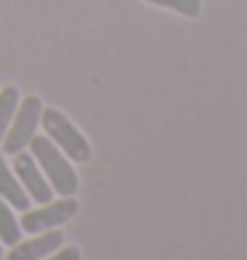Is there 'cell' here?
<instances>
[{
    "instance_id": "cell-3",
    "label": "cell",
    "mask_w": 247,
    "mask_h": 260,
    "mask_svg": "<svg viewBox=\"0 0 247 260\" xmlns=\"http://www.w3.org/2000/svg\"><path fill=\"white\" fill-rule=\"evenodd\" d=\"M40 112H43V101L38 96H27L24 101H19L14 120H11L3 141H0L6 154H19V151L29 146L35 130L40 125Z\"/></svg>"
},
{
    "instance_id": "cell-4",
    "label": "cell",
    "mask_w": 247,
    "mask_h": 260,
    "mask_svg": "<svg viewBox=\"0 0 247 260\" xmlns=\"http://www.w3.org/2000/svg\"><path fill=\"white\" fill-rule=\"evenodd\" d=\"M77 210H80V205H77L75 197H61V199H56V202H45L38 210H24L19 226L27 234H43V231H51L56 226H61L69 218H75Z\"/></svg>"
},
{
    "instance_id": "cell-1",
    "label": "cell",
    "mask_w": 247,
    "mask_h": 260,
    "mask_svg": "<svg viewBox=\"0 0 247 260\" xmlns=\"http://www.w3.org/2000/svg\"><path fill=\"white\" fill-rule=\"evenodd\" d=\"M29 151H32L35 162H38V168L43 170V175L48 178L53 191L61 197H75V191L80 188V181L72 168V159H67L64 151L48 136H32Z\"/></svg>"
},
{
    "instance_id": "cell-8",
    "label": "cell",
    "mask_w": 247,
    "mask_h": 260,
    "mask_svg": "<svg viewBox=\"0 0 247 260\" xmlns=\"http://www.w3.org/2000/svg\"><path fill=\"white\" fill-rule=\"evenodd\" d=\"M0 242L14 247L21 242V226L19 220L14 218V212H11V205L6 199H0Z\"/></svg>"
},
{
    "instance_id": "cell-2",
    "label": "cell",
    "mask_w": 247,
    "mask_h": 260,
    "mask_svg": "<svg viewBox=\"0 0 247 260\" xmlns=\"http://www.w3.org/2000/svg\"><path fill=\"white\" fill-rule=\"evenodd\" d=\"M40 125L45 127V136H48L53 144L64 151L67 159H72V162H77V165L90 162L93 149H90V144H88V138L72 125V120H69L67 114H61L58 109H53V106H48V109L43 106Z\"/></svg>"
},
{
    "instance_id": "cell-6",
    "label": "cell",
    "mask_w": 247,
    "mask_h": 260,
    "mask_svg": "<svg viewBox=\"0 0 247 260\" xmlns=\"http://www.w3.org/2000/svg\"><path fill=\"white\" fill-rule=\"evenodd\" d=\"M61 244H64V234L51 229V231L32 236L27 242L14 244V250H8V260H43L45 255L56 252Z\"/></svg>"
},
{
    "instance_id": "cell-7",
    "label": "cell",
    "mask_w": 247,
    "mask_h": 260,
    "mask_svg": "<svg viewBox=\"0 0 247 260\" xmlns=\"http://www.w3.org/2000/svg\"><path fill=\"white\" fill-rule=\"evenodd\" d=\"M0 199H6L11 207H19V210H27L29 207V197L24 191V186L19 183L16 173L6 165L3 151H0Z\"/></svg>"
},
{
    "instance_id": "cell-12",
    "label": "cell",
    "mask_w": 247,
    "mask_h": 260,
    "mask_svg": "<svg viewBox=\"0 0 247 260\" xmlns=\"http://www.w3.org/2000/svg\"><path fill=\"white\" fill-rule=\"evenodd\" d=\"M0 260H3V242H0Z\"/></svg>"
},
{
    "instance_id": "cell-11",
    "label": "cell",
    "mask_w": 247,
    "mask_h": 260,
    "mask_svg": "<svg viewBox=\"0 0 247 260\" xmlns=\"http://www.w3.org/2000/svg\"><path fill=\"white\" fill-rule=\"evenodd\" d=\"M43 260H82V252H80V247H58L56 252L51 255H45Z\"/></svg>"
},
{
    "instance_id": "cell-5",
    "label": "cell",
    "mask_w": 247,
    "mask_h": 260,
    "mask_svg": "<svg viewBox=\"0 0 247 260\" xmlns=\"http://www.w3.org/2000/svg\"><path fill=\"white\" fill-rule=\"evenodd\" d=\"M14 173H16V178L21 181V186H24L27 197H32L38 205L51 202L53 188H51L48 178L43 175V170L38 168V162H35V157L29 154V151H19V154H14Z\"/></svg>"
},
{
    "instance_id": "cell-9",
    "label": "cell",
    "mask_w": 247,
    "mask_h": 260,
    "mask_svg": "<svg viewBox=\"0 0 247 260\" xmlns=\"http://www.w3.org/2000/svg\"><path fill=\"white\" fill-rule=\"evenodd\" d=\"M19 101H21V99H19V90H16L14 85L0 88V141H3V136H6V130H8L11 120H14Z\"/></svg>"
},
{
    "instance_id": "cell-10",
    "label": "cell",
    "mask_w": 247,
    "mask_h": 260,
    "mask_svg": "<svg viewBox=\"0 0 247 260\" xmlns=\"http://www.w3.org/2000/svg\"><path fill=\"white\" fill-rule=\"evenodd\" d=\"M144 3L175 11L178 16H186V19H197L202 14V0H144Z\"/></svg>"
}]
</instances>
